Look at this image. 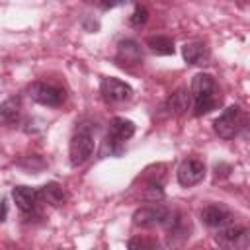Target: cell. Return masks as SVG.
Returning <instances> with one entry per match:
<instances>
[{
	"label": "cell",
	"mask_w": 250,
	"mask_h": 250,
	"mask_svg": "<svg viewBox=\"0 0 250 250\" xmlns=\"http://www.w3.org/2000/svg\"><path fill=\"white\" fill-rule=\"evenodd\" d=\"M189 94L193 98V113L197 117L217 109L221 104V98L217 94V82L207 72H199L191 78Z\"/></svg>",
	"instance_id": "6da1fadb"
},
{
	"label": "cell",
	"mask_w": 250,
	"mask_h": 250,
	"mask_svg": "<svg viewBox=\"0 0 250 250\" xmlns=\"http://www.w3.org/2000/svg\"><path fill=\"white\" fill-rule=\"evenodd\" d=\"M96 148V139H94V127L90 123H80L70 139L68 145V158L72 166L84 164Z\"/></svg>",
	"instance_id": "7a4b0ae2"
},
{
	"label": "cell",
	"mask_w": 250,
	"mask_h": 250,
	"mask_svg": "<svg viewBox=\"0 0 250 250\" xmlns=\"http://www.w3.org/2000/svg\"><path fill=\"white\" fill-rule=\"evenodd\" d=\"M244 125V111L240 105H229L213 121V129L221 139H234Z\"/></svg>",
	"instance_id": "3957f363"
},
{
	"label": "cell",
	"mask_w": 250,
	"mask_h": 250,
	"mask_svg": "<svg viewBox=\"0 0 250 250\" xmlns=\"http://www.w3.org/2000/svg\"><path fill=\"white\" fill-rule=\"evenodd\" d=\"M29 98L47 107H59L64 102V90L47 84V82H33L29 86Z\"/></svg>",
	"instance_id": "277c9868"
},
{
	"label": "cell",
	"mask_w": 250,
	"mask_h": 250,
	"mask_svg": "<svg viewBox=\"0 0 250 250\" xmlns=\"http://www.w3.org/2000/svg\"><path fill=\"white\" fill-rule=\"evenodd\" d=\"M215 242L223 248H248L250 244V232L246 227H234V225H225L215 236Z\"/></svg>",
	"instance_id": "5b68a950"
},
{
	"label": "cell",
	"mask_w": 250,
	"mask_h": 250,
	"mask_svg": "<svg viewBox=\"0 0 250 250\" xmlns=\"http://www.w3.org/2000/svg\"><path fill=\"white\" fill-rule=\"evenodd\" d=\"M100 94L107 104H117V102L129 100L133 96V88L115 76H107L100 84Z\"/></svg>",
	"instance_id": "8992f818"
},
{
	"label": "cell",
	"mask_w": 250,
	"mask_h": 250,
	"mask_svg": "<svg viewBox=\"0 0 250 250\" xmlns=\"http://www.w3.org/2000/svg\"><path fill=\"white\" fill-rule=\"evenodd\" d=\"M168 215H170V211L164 205H145L133 213V225L143 227V229H150L156 225H164Z\"/></svg>",
	"instance_id": "52a82bcc"
},
{
	"label": "cell",
	"mask_w": 250,
	"mask_h": 250,
	"mask_svg": "<svg viewBox=\"0 0 250 250\" xmlns=\"http://www.w3.org/2000/svg\"><path fill=\"white\" fill-rule=\"evenodd\" d=\"M176 178H178V184H180L182 188L197 186V184L205 178V164H203L201 160L188 158V160H184V162L178 166Z\"/></svg>",
	"instance_id": "ba28073f"
},
{
	"label": "cell",
	"mask_w": 250,
	"mask_h": 250,
	"mask_svg": "<svg viewBox=\"0 0 250 250\" xmlns=\"http://www.w3.org/2000/svg\"><path fill=\"white\" fill-rule=\"evenodd\" d=\"M189 102H191L189 90L188 88H178L172 96L166 98V102L160 107V113L164 117H178V115H182L189 109Z\"/></svg>",
	"instance_id": "9c48e42d"
},
{
	"label": "cell",
	"mask_w": 250,
	"mask_h": 250,
	"mask_svg": "<svg viewBox=\"0 0 250 250\" xmlns=\"http://www.w3.org/2000/svg\"><path fill=\"white\" fill-rule=\"evenodd\" d=\"M201 221L211 229H221L232 221V213L223 203H209L201 209Z\"/></svg>",
	"instance_id": "30bf717a"
},
{
	"label": "cell",
	"mask_w": 250,
	"mask_h": 250,
	"mask_svg": "<svg viewBox=\"0 0 250 250\" xmlns=\"http://www.w3.org/2000/svg\"><path fill=\"white\" fill-rule=\"evenodd\" d=\"M143 61V51L139 41L135 39H123L117 43V53H115V62L121 66H135L141 64Z\"/></svg>",
	"instance_id": "8fae6325"
},
{
	"label": "cell",
	"mask_w": 250,
	"mask_h": 250,
	"mask_svg": "<svg viewBox=\"0 0 250 250\" xmlns=\"http://www.w3.org/2000/svg\"><path fill=\"white\" fill-rule=\"evenodd\" d=\"M135 135V123L123 117H113L109 123V131H107V139L113 143L123 145L127 139H131Z\"/></svg>",
	"instance_id": "7c38bea8"
},
{
	"label": "cell",
	"mask_w": 250,
	"mask_h": 250,
	"mask_svg": "<svg viewBox=\"0 0 250 250\" xmlns=\"http://www.w3.org/2000/svg\"><path fill=\"white\" fill-rule=\"evenodd\" d=\"M184 61L189 64H207L209 61V47L203 41H189L182 47Z\"/></svg>",
	"instance_id": "4fadbf2b"
},
{
	"label": "cell",
	"mask_w": 250,
	"mask_h": 250,
	"mask_svg": "<svg viewBox=\"0 0 250 250\" xmlns=\"http://www.w3.org/2000/svg\"><path fill=\"white\" fill-rule=\"evenodd\" d=\"M21 115V100L20 98H8L0 104V127H10L20 121Z\"/></svg>",
	"instance_id": "5bb4252c"
},
{
	"label": "cell",
	"mask_w": 250,
	"mask_h": 250,
	"mask_svg": "<svg viewBox=\"0 0 250 250\" xmlns=\"http://www.w3.org/2000/svg\"><path fill=\"white\" fill-rule=\"evenodd\" d=\"M12 197H14V203L21 211H31L39 199V191L33 188H27V186H18L12 189Z\"/></svg>",
	"instance_id": "9a60e30c"
},
{
	"label": "cell",
	"mask_w": 250,
	"mask_h": 250,
	"mask_svg": "<svg viewBox=\"0 0 250 250\" xmlns=\"http://www.w3.org/2000/svg\"><path fill=\"white\" fill-rule=\"evenodd\" d=\"M37 191H39V197L45 203H49V205H55L57 207V205H62L64 203V189L57 182H49L43 188H39Z\"/></svg>",
	"instance_id": "2e32d148"
},
{
	"label": "cell",
	"mask_w": 250,
	"mask_h": 250,
	"mask_svg": "<svg viewBox=\"0 0 250 250\" xmlns=\"http://www.w3.org/2000/svg\"><path fill=\"white\" fill-rule=\"evenodd\" d=\"M146 45L156 55H174V41L166 35H152L146 39Z\"/></svg>",
	"instance_id": "e0dca14e"
},
{
	"label": "cell",
	"mask_w": 250,
	"mask_h": 250,
	"mask_svg": "<svg viewBox=\"0 0 250 250\" xmlns=\"http://www.w3.org/2000/svg\"><path fill=\"white\" fill-rule=\"evenodd\" d=\"M129 21H131L133 27H141V25H145V23L148 21V10H146L145 6H137Z\"/></svg>",
	"instance_id": "ac0fdd59"
},
{
	"label": "cell",
	"mask_w": 250,
	"mask_h": 250,
	"mask_svg": "<svg viewBox=\"0 0 250 250\" xmlns=\"http://www.w3.org/2000/svg\"><path fill=\"white\" fill-rule=\"evenodd\" d=\"M127 246H129V248H152L154 242L145 240V238H131V240L127 242Z\"/></svg>",
	"instance_id": "d6986e66"
},
{
	"label": "cell",
	"mask_w": 250,
	"mask_h": 250,
	"mask_svg": "<svg viewBox=\"0 0 250 250\" xmlns=\"http://www.w3.org/2000/svg\"><path fill=\"white\" fill-rule=\"evenodd\" d=\"M129 0H98V4L104 8V10H111V8H117V6H123L127 4Z\"/></svg>",
	"instance_id": "ffe728a7"
},
{
	"label": "cell",
	"mask_w": 250,
	"mask_h": 250,
	"mask_svg": "<svg viewBox=\"0 0 250 250\" xmlns=\"http://www.w3.org/2000/svg\"><path fill=\"white\" fill-rule=\"evenodd\" d=\"M146 197L156 201V199H162V197H164V191H162V188H160V186H150V188H148V191H146Z\"/></svg>",
	"instance_id": "44dd1931"
},
{
	"label": "cell",
	"mask_w": 250,
	"mask_h": 250,
	"mask_svg": "<svg viewBox=\"0 0 250 250\" xmlns=\"http://www.w3.org/2000/svg\"><path fill=\"white\" fill-rule=\"evenodd\" d=\"M6 211H8L6 199H2V201H0V221H6Z\"/></svg>",
	"instance_id": "7402d4cb"
}]
</instances>
